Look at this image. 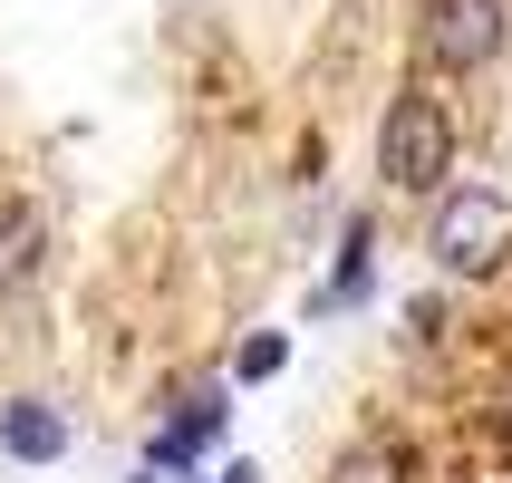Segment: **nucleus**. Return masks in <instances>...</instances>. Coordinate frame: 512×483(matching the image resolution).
I'll list each match as a JSON object with an SVG mask.
<instances>
[{"label":"nucleus","instance_id":"f257e3e1","mask_svg":"<svg viewBox=\"0 0 512 483\" xmlns=\"http://www.w3.org/2000/svg\"><path fill=\"white\" fill-rule=\"evenodd\" d=\"M377 174L397 184V194H435L445 174H455V116L435 87H397L387 97V126H377Z\"/></svg>","mask_w":512,"mask_h":483},{"label":"nucleus","instance_id":"f03ea898","mask_svg":"<svg viewBox=\"0 0 512 483\" xmlns=\"http://www.w3.org/2000/svg\"><path fill=\"white\" fill-rule=\"evenodd\" d=\"M435 261H445L455 281L503 271L512 261V194H493V184H445V203H435Z\"/></svg>","mask_w":512,"mask_h":483},{"label":"nucleus","instance_id":"7ed1b4c3","mask_svg":"<svg viewBox=\"0 0 512 483\" xmlns=\"http://www.w3.org/2000/svg\"><path fill=\"white\" fill-rule=\"evenodd\" d=\"M503 39H512V10H503V0H416V49H426V68H445V78L493 68Z\"/></svg>","mask_w":512,"mask_h":483},{"label":"nucleus","instance_id":"20e7f679","mask_svg":"<svg viewBox=\"0 0 512 483\" xmlns=\"http://www.w3.org/2000/svg\"><path fill=\"white\" fill-rule=\"evenodd\" d=\"M39 261H49V213L29 194H0V290H20Z\"/></svg>","mask_w":512,"mask_h":483},{"label":"nucleus","instance_id":"39448f33","mask_svg":"<svg viewBox=\"0 0 512 483\" xmlns=\"http://www.w3.org/2000/svg\"><path fill=\"white\" fill-rule=\"evenodd\" d=\"M0 445H10L20 464H58L68 455V416H58L49 397H10L0 406Z\"/></svg>","mask_w":512,"mask_h":483},{"label":"nucleus","instance_id":"423d86ee","mask_svg":"<svg viewBox=\"0 0 512 483\" xmlns=\"http://www.w3.org/2000/svg\"><path fill=\"white\" fill-rule=\"evenodd\" d=\"M368 281H377V223H368V213H348V232H339V281L319 290V300H358Z\"/></svg>","mask_w":512,"mask_h":483},{"label":"nucleus","instance_id":"0eeeda50","mask_svg":"<svg viewBox=\"0 0 512 483\" xmlns=\"http://www.w3.org/2000/svg\"><path fill=\"white\" fill-rule=\"evenodd\" d=\"M329 483H406V445H387V435H368V445H348L339 474Z\"/></svg>","mask_w":512,"mask_h":483},{"label":"nucleus","instance_id":"6e6552de","mask_svg":"<svg viewBox=\"0 0 512 483\" xmlns=\"http://www.w3.org/2000/svg\"><path fill=\"white\" fill-rule=\"evenodd\" d=\"M281 358H290V329H261V339L242 348L232 368H242V377H271V368H281Z\"/></svg>","mask_w":512,"mask_h":483},{"label":"nucleus","instance_id":"1a4fd4ad","mask_svg":"<svg viewBox=\"0 0 512 483\" xmlns=\"http://www.w3.org/2000/svg\"><path fill=\"white\" fill-rule=\"evenodd\" d=\"M213 483H261V474H252V464H223V474H213Z\"/></svg>","mask_w":512,"mask_h":483},{"label":"nucleus","instance_id":"9d476101","mask_svg":"<svg viewBox=\"0 0 512 483\" xmlns=\"http://www.w3.org/2000/svg\"><path fill=\"white\" fill-rule=\"evenodd\" d=\"M503 406H512V387H503Z\"/></svg>","mask_w":512,"mask_h":483}]
</instances>
